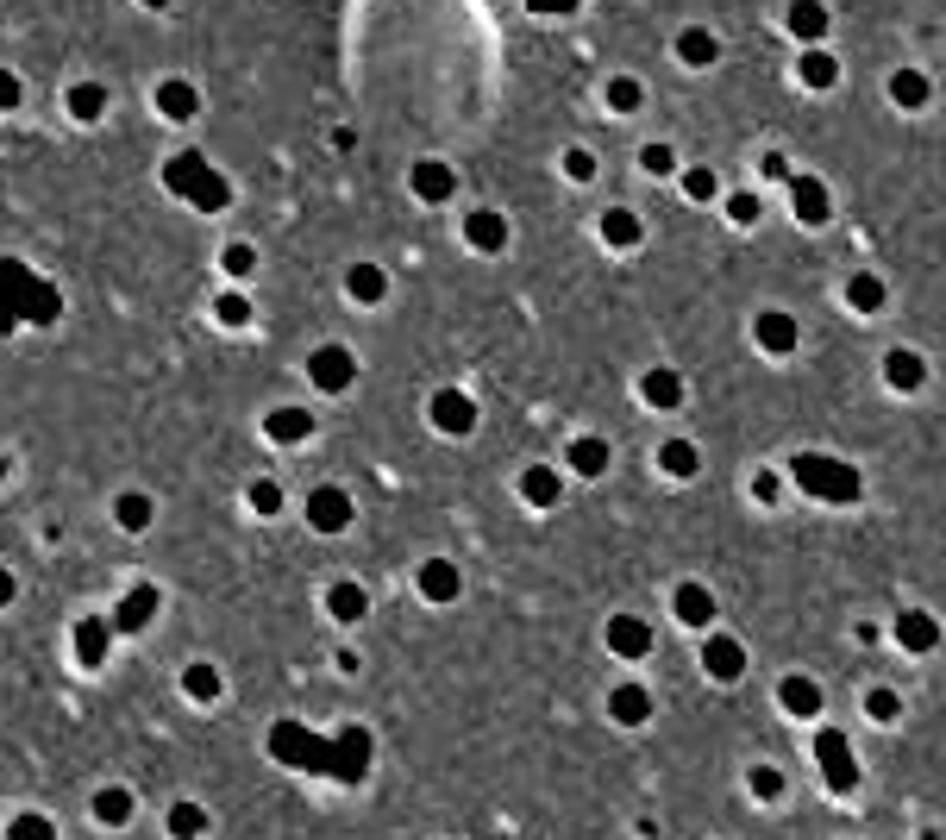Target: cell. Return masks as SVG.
Returning a JSON list of instances; mask_svg holds the SVG:
<instances>
[{
	"label": "cell",
	"mask_w": 946,
	"mask_h": 840,
	"mask_svg": "<svg viewBox=\"0 0 946 840\" xmlns=\"http://www.w3.org/2000/svg\"><path fill=\"white\" fill-rule=\"evenodd\" d=\"M307 370H314V383H320L326 395H339V389H351V370H358V364H351L345 345H320V352L307 358Z\"/></svg>",
	"instance_id": "6da1fadb"
},
{
	"label": "cell",
	"mask_w": 946,
	"mask_h": 840,
	"mask_svg": "<svg viewBox=\"0 0 946 840\" xmlns=\"http://www.w3.org/2000/svg\"><path fill=\"white\" fill-rule=\"evenodd\" d=\"M307 521H314L320 533H339V527L351 521V496H345V489H333V483L314 489V496H307Z\"/></svg>",
	"instance_id": "7a4b0ae2"
},
{
	"label": "cell",
	"mask_w": 946,
	"mask_h": 840,
	"mask_svg": "<svg viewBox=\"0 0 946 840\" xmlns=\"http://www.w3.org/2000/svg\"><path fill=\"white\" fill-rule=\"evenodd\" d=\"M433 427H439V433H470V427H477V408H470V395L439 389V395H433Z\"/></svg>",
	"instance_id": "3957f363"
},
{
	"label": "cell",
	"mask_w": 946,
	"mask_h": 840,
	"mask_svg": "<svg viewBox=\"0 0 946 840\" xmlns=\"http://www.w3.org/2000/svg\"><path fill=\"white\" fill-rule=\"evenodd\" d=\"M608 646L621 652V659H640V652L652 646V634H646V621H633V615H621V621L608 627Z\"/></svg>",
	"instance_id": "277c9868"
},
{
	"label": "cell",
	"mask_w": 946,
	"mask_h": 840,
	"mask_svg": "<svg viewBox=\"0 0 946 840\" xmlns=\"http://www.w3.org/2000/svg\"><path fill=\"white\" fill-rule=\"evenodd\" d=\"M307 433H314V414H307V408H276L270 414V439H276V446H295V439H307Z\"/></svg>",
	"instance_id": "5b68a950"
},
{
	"label": "cell",
	"mask_w": 946,
	"mask_h": 840,
	"mask_svg": "<svg viewBox=\"0 0 946 840\" xmlns=\"http://www.w3.org/2000/svg\"><path fill=\"white\" fill-rule=\"evenodd\" d=\"M107 113V88L101 82H76L69 88V120H101Z\"/></svg>",
	"instance_id": "8992f818"
},
{
	"label": "cell",
	"mask_w": 946,
	"mask_h": 840,
	"mask_svg": "<svg viewBox=\"0 0 946 840\" xmlns=\"http://www.w3.org/2000/svg\"><path fill=\"white\" fill-rule=\"evenodd\" d=\"M157 107L170 113V120H195L201 95H195V88H188V82H163V88H157Z\"/></svg>",
	"instance_id": "52a82bcc"
},
{
	"label": "cell",
	"mask_w": 946,
	"mask_h": 840,
	"mask_svg": "<svg viewBox=\"0 0 946 840\" xmlns=\"http://www.w3.org/2000/svg\"><path fill=\"white\" fill-rule=\"evenodd\" d=\"M420 590H427L433 602H452L458 596V571L445 565V558H433V565H420Z\"/></svg>",
	"instance_id": "ba28073f"
},
{
	"label": "cell",
	"mask_w": 946,
	"mask_h": 840,
	"mask_svg": "<svg viewBox=\"0 0 946 840\" xmlns=\"http://www.w3.org/2000/svg\"><path fill=\"white\" fill-rule=\"evenodd\" d=\"M608 709H614V721H646V715H652V696H646L640 684H621Z\"/></svg>",
	"instance_id": "9c48e42d"
},
{
	"label": "cell",
	"mask_w": 946,
	"mask_h": 840,
	"mask_svg": "<svg viewBox=\"0 0 946 840\" xmlns=\"http://www.w3.org/2000/svg\"><path fill=\"white\" fill-rule=\"evenodd\" d=\"M326 602H333L339 621H364V609H370V596L358 590V583H333V596H326Z\"/></svg>",
	"instance_id": "30bf717a"
},
{
	"label": "cell",
	"mask_w": 946,
	"mask_h": 840,
	"mask_svg": "<svg viewBox=\"0 0 946 840\" xmlns=\"http://www.w3.org/2000/svg\"><path fill=\"white\" fill-rule=\"evenodd\" d=\"M571 471L602 477L608 471V446H602V439H577V446H571Z\"/></svg>",
	"instance_id": "8fae6325"
},
{
	"label": "cell",
	"mask_w": 946,
	"mask_h": 840,
	"mask_svg": "<svg viewBox=\"0 0 946 840\" xmlns=\"http://www.w3.org/2000/svg\"><path fill=\"white\" fill-rule=\"evenodd\" d=\"M702 665L715 671V678H740V646H733V640H708Z\"/></svg>",
	"instance_id": "7c38bea8"
},
{
	"label": "cell",
	"mask_w": 946,
	"mask_h": 840,
	"mask_svg": "<svg viewBox=\"0 0 946 840\" xmlns=\"http://www.w3.org/2000/svg\"><path fill=\"white\" fill-rule=\"evenodd\" d=\"M414 189L427 195V201H445V195H452V170H445V163H420V170H414Z\"/></svg>",
	"instance_id": "4fadbf2b"
},
{
	"label": "cell",
	"mask_w": 946,
	"mask_h": 840,
	"mask_svg": "<svg viewBox=\"0 0 946 840\" xmlns=\"http://www.w3.org/2000/svg\"><path fill=\"white\" fill-rule=\"evenodd\" d=\"M94 815H101L107 828H126V815H132V797H126V790H94Z\"/></svg>",
	"instance_id": "5bb4252c"
},
{
	"label": "cell",
	"mask_w": 946,
	"mask_h": 840,
	"mask_svg": "<svg viewBox=\"0 0 946 840\" xmlns=\"http://www.w3.org/2000/svg\"><path fill=\"white\" fill-rule=\"evenodd\" d=\"M821 759H827V772H834L840 790L853 784V759H846V740H840V734H821Z\"/></svg>",
	"instance_id": "9a60e30c"
},
{
	"label": "cell",
	"mask_w": 946,
	"mask_h": 840,
	"mask_svg": "<svg viewBox=\"0 0 946 840\" xmlns=\"http://www.w3.org/2000/svg\"><path fill=\"white\" fill-rule=\"evenodd\" d=\"M170 834H176V840H195V834H207V809H195V803H176V809H170Z\"/></svg>",
	"instance_id": "2e32d148"
},
{
	"label": "cell",
	"mask_w": 946,
	"mask_h": 840,
	"mask_svg": "<svg viewBox=\"0 0 946 840\" xmlns=\"http://www.w3.org/2000/svg\"><path fill=\"white\" fill-rule=\"evenodd\" d=\"M677 615L702 627L708 615H715V602H708V590H696V583H683V590H677Z\"/></svg>",
	"instance_id": "e0dca14e"
},
{
	"label": "cell",
	"mask_w": 946,
	"mask_h": 840,
	"mask_svg": "<svg viewBox=\"0 0 946 840\" xmlns=\"http://www.w3.org/2000/svg\"><path fill=\"white\" fill-rule=\"evenodd\" d=\"M520 489H527V502H533V508L558 502V477L546 471V464H533V471H527V483H520Z\"/></svg>",
	"instance_id": "ac0fdd59"
},
{
	"label": "cell",
	"mask_w": 946,
	"mask_h": 840,
	"mask_svg": "<svg viewBox=\"0 0 946 840\" xmlns=\"http://www.w3.org/2000/svg\"><path fill=\"white\" fill-rule=\"evenodd\" d=\"M345 295H358V301H376V295H383V270H376V264H358V270L345 276Z\"/></svg>",
	"instance_id": "d6986e66"
},
{
	"label": "cell",
	"mask_w": 946,
	"mask_h": 840,
	"mask_svg": "<svg viewBox=\"0 0 946 840\" xmlns=\"http://www.w3.org/2000/svg\"><path fill=\"white\" fill-rule=\"evenodd\" d=\"M113 515H120L126 533H145V527H151V496H120V508H113Z\"/></svg>",
	"instance_id": "ffe728a7"
},
{
	"label": "cell",
	"mask_w": 946,
	"mask_h": 840,
	"mask_svg": "<svg viewBox=\"0 0 946 840\" xmlns=\"http://www.w3.org/2000/svg\"><path fill=\"white\" fill-rule=\"evenodd\" d=\"M759 339L771 345V352H790V345H796V326H790L784 314H765V320H759Z\"/></svg>",
	"instance_id": "44dd1931"
},
{
	"label": "cell",
	"mask_w": 946,
	"mask_h": 840,
	"mask_svg": "<svg viewBox=\"0 0 946 840\" xmlns=\"http://www.w3.org/2000/svg\"><path fill=\"white\" fill-rule=\"evenodd\" d=\"M658 464H665L671 477H696V446H683V439H671V446L658 452Z\"/></svg>",
	"instance_id": "7402d4cb"
},
{
	"label": "cell",
	"mask_w": 946,
	"mask_h": 840,
	"mask_svg": "<svg viewBox=\"0 0 946 840\" xmlns=\"http://www.w3.org/2000/svg\"><path fill=\"white\" fill-rule=\"evenodd\" d=\"M508 239V226H495V214H470V245H483V251H495Z\"/></svg>",
	"instance_id": "603a6c76"
},
{
	"label": "cell",
	"mask_w": 946,
	"mask_h": 840,
	"mask_svg": "<svg viewBox=\"0 0 946 840\" xmlns=\"http://www.w3.org/2000/svg\"><path fill=\"white\" fill-rule=\"evenodd\" d=\"M890 383L896 389H915L921 383V358L915 352H890Z\"/></svg>",
	"instance_id": "cb8c5ba5"
},
{
	"label": "cell",
	"mask_w": 946,
	"mask_h": 840,
	"mask_svg": "<svg viewBox=\"0 0 946 840\" xmlns=\"http://www.w3.org/2000/svg\"><path fill=\"white\" fill-rule=\"evenodd\" d=\"M646 402H658V408L677 402V377H671V370H652V377H646Z\"/></svg>",
	"instance_id": "d4e9b609"
},
{
	"label": "cell",
	"mask_w": 946,
	"mask_h": 840,
	"mask_svg": "<svg viewBox=\"0 0 946 840\" xmlns=\"http://www.w3.org/2000/svg\"><path fill=\"white\" fill-rule=\"evenodd\" d=\"M220 264H226V276H239V283H245V276L257 270V251H251V245H226Z\"/></svg>",
	"instance_id": "484cf974"
},
{
	"label": "cell",
	"mask_w": 946,
	"mask_h": 840,
	"mask_svg": "<svg viewBox=\"0 0 946 840\" xmlns=\"http://www.w3.org/2000/svg\"><path fill=\"white\" fill-rule=\"evenodd\" d=\"M784 703H790V709H802V715H815L821 690H815V684H802V678H790V684H784Z\"/></svg>",
	"instance_id": "4316f807"
},
{
	"label": "cell",
	"mask_w": 946,
	"mask_h": 840,
	"mask_svg": "<svg viewBox=\"0 0 946 840\" xmlns=\"http://www.w3.org/2000/svg\"><path fill=\"white\" fill-rule=\"evenodd\" d=\"M188 696H195V703H207V696H220L214 665H195V671H188Z\"/></svg>",
	"instance_id": "83f0119b"
},
{
	"label": "cell",
	"mask_w": 946,
	"mask_h": 840,
	"mask_svg": "<svg viewBox=\"0 0 946 840\" xmlns=\"http://www.w3.org/2000/svg\"><path fill=\"white\" fill-rule=\"evenodd\" d=\"M896 634H903L909 646H934V621H928V615H909L903 627H896Z\"/></svg>",
	"instance_id": "f1b7e54d"
},
{
	"label": "cell",
	"mask_w": 946,
	"mask_h": 840,
	"mask_svg": "<svg viewBox=\"0 0 946 840\" xmlns=\"http://www.w3.org/2000/svg\"><path fill=\"white\" fill-rule=\"evenodd\" d=\"M251 508H257V515H276V508H282V489H276V483H251Z\"/></svg>",
	"instance_id": "f546056e"
},
{
	"label": "cell",
	"mask_w": 946,
	"mask_h": 840,
	"mask_svg": "<svg viewBox=\"0 0 946 840\" xmlns=\"http://www.w3.org/2000/svg\"><path fill=\"white\" fill-rule=\"evenodd\" d=\"M220 320H226V326H245V320H251L245 295H226V301H220Z\"/></svg>",
	"instance_id": "4dcf8cb0"
},
{
	"label": "cell",
	"mask_w": 946,
	"mask_h": 840,
	"mask_svg": "<svg viewBox=\"0 0 946 840\" xmlns=\"http://www.w3.org/2000/svg\"><path fill=\"white\" fill-rule=\"evenodd\" d=\"M853 301H859V308H878V283H865V276H859V283H853Z\"/></svg>",
	"instance_id": "1f68e13d"
},
{
	"label": "cell",
	"mask_w": 946,
	"mask_h": 840,
	"mask_svg": "<svg viewBox=\"0 0 946 840\" xmlns=\"http://www.w3.org/2000/svg\"><path fill=\"white\" fill-rule=\"evenodd\" d=\"M608 232H614V239L627 245V239H633V214H608Z\"/></svg>",
	"instance_id": "d6a6232c"
},
{
	"label": "cell",
	"mask_w": 946,
	"mask_h": 840,
	"mask_svg": "<svg viewBox=\"0 0 946 840\" xmlns=\"http://www.w3.org/2000/svg\"><path fill=\"white\" fill-rule=\"evenodd\" d=\"M871 715L890 721V715H896V696H890V690H878V696H871Z\"/></svg>",
	"instance_id": "836d02e7"
},
{
	"label": "cell",
	"mask_w": 946,
	"mask_h": 840,
	"mask_svg": "<svg viewBox=\"0 0 946 840\" xmlns=\"http://www.w3.org/2000/svg\"><path fill=\"white\" fill-rule=\"evenodd\" d=\"M608 101H614V107H633L640 95H633V82H614V88H608Z\"/></svg>",
	"instance_id": "e575fe53"
},
{
	"label": "cell",
	"mask_w": 946,
	"mask_h": 840,
	"mask_svg": "<svg viewBox=\"0 0 946 840\" xmlns=\"http://www.w3.org/2000/svg\"><path fill=\"white\" fill-rule=\"evenodd\" d=\"M0 602H13V577L7 571H0Z\"/></svg>",
	"instance_id": "d590c367"
},
{
	"label": "cell",
	"mask_w": 946,
	"mask_h": 840,
	"mask_svg": "<svg viewBox=\"0 0 946 840\" xmlns=\"http://www.w3.org/2000/svg\"><path fill=\"white\" fill-rule=\"evenodd\" d=\"M145 7H163V0H145Z\"/></svg>",
	"instance_id": "8d00e7d4"
}]
</instances>
